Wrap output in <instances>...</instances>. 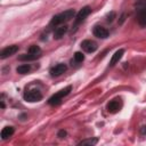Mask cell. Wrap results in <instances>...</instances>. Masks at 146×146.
I'll list each match as a JSON object with an SVG mask.
<instances>
[{"mask_svg": "<svg viewBox=\"0 0 146 146\" xmlns=\"http://www.w3.org/2000/svg\"><path fill=\"white\" fill-rule=\"evenodd\" d=\"M74 16V10L73 9H67L58 15H55L51 21H50V25H58V24H62L64 22H67L70 21L71 18H73Z\"/></svg>", "mask_w": 146, "mask_h": 146, "instance_id": "1", "label": "cell"}, {"mask_svg": "<svg viewBox=\"0 0 146 146\" xmlns=\"http://www.w3.org/2000/svg\"><path fill=\"white\" fill-rule=\"evenodd\" d=\"M71 90H72V86H67L66 88L59 90L58 92H56L55 95H52V96L49 98L48 104H49V105H58V104L62 102V98L65 97V96H67V95L71 92Z\"/></svg>", "mask_w": 146, "mask_h": 146, "instance_id": "2", "label": "cell"}, {"mask_svg": "<svg viewBox=\"0 0 146 146\" xmlns=\"http://www.w3.org/2000/svg\"><path fill=\"white\" fill-rule=\"evenodd\" d=\"M24 99L26 102H30V103L39 102L42 99V95L39 90H29L24 94Z\"/></svg>", "mask_w": 146, "mask_h": 146, "instance_id": "3", "label": "cell"}, {"mask_svg": "<svg viewBox=\"0 0 146 146\" xmlns=\"http://www.w3.org/2000/svg\"><path fill=\"white\" fill-rule=\"evenodd\" d=\"M90 13H91V8H90L89 6H86V7H83L82 9H80V11H79V13L76 14V16H75V25L80 24Z\"/></svg>", "mask_w": 146, "mask_h": 146, "instance_id": "4", "label": "cell"}, {"mask_svg": "<svg viewBox=\"0 0 146 146\" xmlns=\"http://www.w3.org/2000/svg\"><path fill=\"white\" fill-rule=\"evenodd\" d=\"M81 48L86 52H95L97 50V43L91 40H83L81 42Z\"/></svg>", "mask_w": 146, "mask_h": 146, "instance_id": "5", "label": "cell"}, {"mask_svg": "<svg viewBox=\"0 0 146 146\" xmlns=\"http://www.w3.org/2000/svg\"><path fill=\"white\" fill-rule=\"evenodd\" d=\"M17 51H18V46L11 44V46H8V47H6V48L2 49V51H1V54H0V57H1V59H5V58H7V57L14 55V54L17 52Z\"/></svg>", "mask_w": 146, "mask_h": 146, "instance_id": "6", "label": "cell"}, {"mask_svg": "<svg viewBox=\"0 0 146 146\" xmlns=\"http://www.w3.org/2000/svg\"><path fill=\"white\" fill-rule=\"evenodd\" d=\"M66 70H67V67H66L65 64H57V65H55L54 67H51L50 74H51V76H59V75H62Z\"/></svg>", "mask_w": 146, "mask_h": 146, "instance_id": "7", "label": "cell"}, {"mask_svg": "<svg viewBox=\"0 0 146 146\" xmlns=\"http://www.w3.org/2000/svg\"><path fill=\"white\" fill-rule=\"evenodd\" d=\"M122 107V104L117 99H113L107 104V111L110 113H117Z\"/></svg>", "mask_w": 146, "mask_h": 146, "instance_id": "8", "label": "cell"}, {"mask_svg": "<svg viewBox=\"0 0 146 146\" xmlns=\"http://www.w3.org/2000/svg\"><path fill=\"white\" fill-rule=\"evenodd\" d=\"M92 32H94V35L99 39H106L108 36V31L103 26H95Z\"/></svg>", "mask_w": 146, "mask_h": 146, "instance_id": "9", "label": "cell"}, {"mask_svg": "<svg viewBox=\"0 0 146 146\" xmlns=\"http://www.w3.org/2000/svg\"><path fill=\"white\" fill-rule=\"evenodd\" d=\"M123 54H124V50H123V49H119V50H116V51L112 55V58H111V60H110V65H111V66L115 65V64L122 58Z\"/></svg>", "mask_w": 146, "mask_h": 146, "instance_id": "10", "label": "cell"}, {"mask_svg": "<svg viewBox=\"0 0 146 146\" xmlns=\"http://www.w3.org/2000/svg\"><path fill=\"white\" fill-rule=\"evenodd\" d=\"M66 31H67V26H66V25L57 27V29L55 30V32H54V39H56V40L60 39L62 36H64V34L66 33Z\"/></svg>", "mask_w": 146, "mask_h": 146, "instance_id": "11", "label": "cell"}, {"mask_svg": "<svg viewBox=\"0 0 146 146\" xmlns=\"http://www.w3.org/2000/svg\"><path fill=\"white\" fill-rule=\"evenodd\" d=\"M13 133H14V128H13V127H5V128L1 130V139H2V140L8 139Z\"/></svg>", "mask_w": 146, "mask_h": 146, "instance_id": "12", "label": "cell"}, {"mask_svg": "<svg viewBox=\"0 0 146 146\" xmlns=\"http://www.w3.org/2000/svg\"><path fill=\"white\" fill-rule=\"evenodd\" d=\"M39 57H40V54H30L29 52V54H24V55L19 56L18 59L19 60H34Z\"/></svg>", "mask_w": 146, "mask_h": 146, "instance_id": "13", "label": "cell"}, {"mask_svg": "<svg viewBox=\"0 0 146 146\" xmlns=\"http://www.w3.org/2000/svg\"><path fill=\"white\" fill-rule=\"evenodd\" d=\"M98 141V138H89V139H84L82 141L79 143L80 146H94L96 145Z\"/></svg>", "mask_w": 146, "mask_h": 146, "instance_id": "14", "label": "cell"}, {"mask_svg": "<svg viewBox=\"0 0 146 146\" xmlns=\"http://www.w3.org/2000/svg\"><path fill=\"white\" fill-rule=\"evenodd\" d=\"M137 22L140 26L146 27V13H137Z\"/></svg>", "mask_w": 146, "mask_h": 146, "instance_id": "15", "label": "cell"}, {"mask_svg": "<svg viewBox=\"0 0 146 146\" xmlns=\"http://www.w3.org/2000/svg\"><path fill=\"white\" fill-rule=\"evenodd\" d=\"M31 70V66L27 65V64H23V65H19L17 68H16V72L18 74H27Z\"/></svg>", "mask_w": 146, "mask_h": 146, "instance_id": "16", "label": "cell"}, {"mask_svg": "<svg viewBox=\"0 0 146 146\" xmlns=\"http://www.w3.org/2000/svg\"><path fill=\"white\" fill-rule=\"evenodd\" d=\"M137 13H146V0H138L136 5Z\"/></svg>", "mask_w": 146, "mask_h": 146, "instance_id": "17", "label": "cell"}, {"mask_svg": "<svg viewBox=\"0 0 146 146\" xmlns=\"http://www.w3.org/2000/svg\"><path fill=\"white\" fill-rule=\"evenodd\" d=\"M83 59H84V55H83L82 52L76 51V52L74 54V60H75L76 63H81Z\"/></svg>", "mask_w": 146, "mask_h": 146, "instance_id": "18", "label": "cell"}, {"mask_svg": "<svg viewBox=\"0 0 146 146\" xmlns=\"http://www.w3.org/2000/svg\"><path fill=\"white\" fill-rule=\"evenodd\" d=\"M40 51H41L40 47L39 46H35V44H33V46H31L29 48V52L30 54H40Z\"/></svg>", "mask_w": 146, "mask_h": 146, "instance_id": "19", "label": "cell"}, {"mask_svg": "<svg viewBox=\"0 0 146 146\" xmlns=\"http://www.w3.org/2000/svg\"><path fill=\"white\" fill-rule=\"evenodd\" d=\"M115 16H116V15H115V13H114V11H111V13L107 15V22H110V23H111V22H113V21H114V18H115Z\"/></svg>", "mask_w": 146, "mask_h": 146, "instance_id": "20", "label": "cell"}, {"mask_svg": "<svg viewBox=\"0 0 146 146\" xmlns=\"http://www.w3.org/2000/svg\"><path fill=\"white\" fill-rule=\"evenodd\" d=\"M65 136H66V131L65 130H59L58 133H57V137H59V138H64Z\"/></svg>", "mask_w": 146, "mask_h": 146, "instance_id": "21", "label": "cell"}, {"mask_svg": "<svg viewBox=\"0 0 146 146\" xmlns=\"http://www.w3.org/2000/svg\"><path fill=\"white\" fill-rule=\"evenodd\" d=\"M124 17H125V15H124V14H122V16H121V19H120V22H119L120 24H122V23H123V21H124Z\"/></svg>", "mask_w": 146, "mask_h": 146, "instance_id": "22", "label": "cell"}, {"mask_svg": "<svg viewBox=\"0 0 146 146\" xmlns=\"http://www.w3.org/2000/svg\"><path fill=\"white\" fill-rule=\"evenodd\" d=\"M140 132H141L143 135H145V133H146V127H143V128L140 129Z\"/></svg>", "mask_w": 146, "mask_h": 146, "instance_id": "23", "label": "cell"}]
</instances>
